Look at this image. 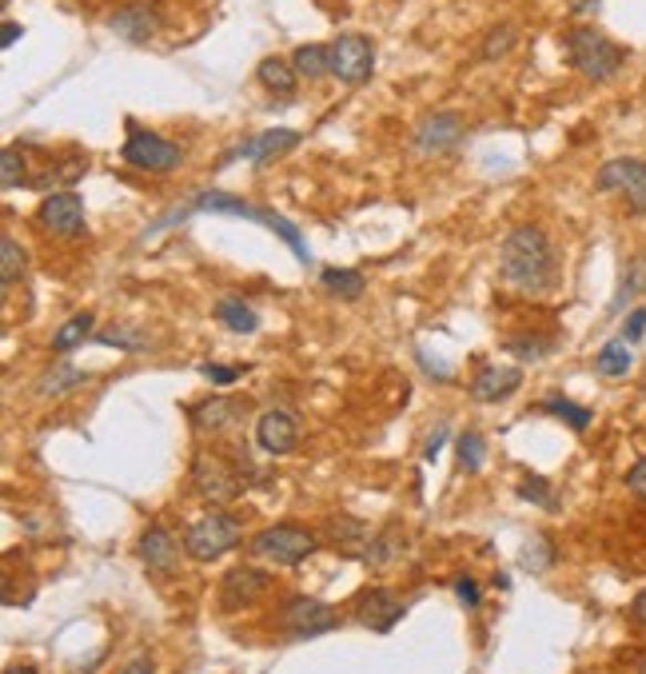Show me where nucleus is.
<instances>
[{
  "mask_svg": "<svg viewBox=\"0 0 646 674\" xmlns=\"http://www.w3.org/2000/svg\"><path fill=\"white\" fill-rule=\"evenodd\" d=\"M555 244L539 224H519L503 236L499 244V276L503 284L515 292H527V296H543V292L555 288Z\"/></svg>",
  "mask_w": 646,
  "mask_h": 674,
  "instance_id": "nucleus-1",
  "label": "nucleus"
},
{
  "mask_svg": "<svg viewBox=\"0 0 646 674\" xmlns=\"http://www.w3.org/2000/svg\"><path fill=\"white\" fill-rule=\"evenodd\" d=\"M199 212H216V216H239V219H252V224H264V228L276 232V236L288 244L291 256H296L299 264H308L311 259L308 244H304V236H299L296 224H288V219L276 216V212H268V208H259V204H248V200L232 196V192H199V196H192L188 204H184V208H176L172 216L156 219L148 232L172 228V224H180V219H188V216H199Z\"/></svg>",
  "mask_w": 646,
  "mask_h": 674,
  "instance_id": "nucleus-2",
  "label": "nucleus"
},
{
  "mask_svg": "<svg viewBox=\"0 0 646 674\" xmlns=\"http://www.w3.org/2000/svg\"><path fill=\"white\" fill-rule=\"evenodd\" d=\"M563 49H567V64L578 72V76L595 80V84H603V80L615 76L623 64H627V49H618L615 40L603 37L598 29H591V24H578V29L567 32V40H563Z\"/></svg>",
  "mask_w": 646,
  "mask_h": 674,
  "instance_id": "nucleus-3",
  "label": "nucleus"
},
{
  "mask_svg": "<svg viewBox=\"0 0 646 674\" xmlns=\"http://www.w3.org/2000/svg\"><path fill=\"white\" fill-rule=\"evenodd\" d=\"M192 487L208 507H228L244 491V476L219 451H196L192 456Z\"/></svg>",
  "mask_w": 646,
  "mask_h": 674,
  "instance_id": "nucleus-4",
  "label": "nucleus"
},
{
  "mask_svg": "<svg viewBox=\"0 0 646 674\" xmlns=\"http://www.w3.org/2000/svg\"><path fill=\"white\" fill-rule=\"evenodd\" d=\"M124 164L140 172H176L184 164V149L176 140L160 136V132L144 129L136 120H129V136H124V149H120Z\"/></svg>",
  "mask_w": 646,
  "mask_h": 674,
  "instance_id": "nucleus-5",
  "label": "nucleus"
},
{
  "mask_svg": "<svg viewBox=\"0 0 646 674\" xmlns=\"http://www.w3.org/2000/svg\"><path fill=\"white\" fill-rule=\"evenodd\" d=\"M244 539V523L239 515H228V511H212L199 523L188 527L184 535V551H188L196 563H212V559H224L232 547Z\"/></svg>",
  "mask_w": 646,
  "mask_h": 674,
  "instance_id": "nucleus-6",
  "label": "nucleus"
},
{
  "mask_svg": "<svg viewBox=\"0 0 646 674\" xmlns=\"http://www.w3.org/2000/svg\"><path fill=\"white\" fill-rule=\"evenodd\" d=\"M316 531H308L304 523H271L268 531H259L252 539V551L256 559H268L279 566H299L308 555H316Z\"/></svg>",
  "mask_w": 646,
  "mask_h": 674,
  "instance_id": "nucleus-7",
  "label": "nucleus"
},
{
  "mask_svg": "<svg viewBox=\"0 0 646 674\" xmlns=\"http://www.w3.org/2000/svg\"><path fill=\"white\" fill-rule=\"evenodd\" d=\"M331 52V76L343 84H368L376 72V44L363 32H339L328 44Z\"/></svg>",
  "mask_w": 646,
  "mask_h": 674,
  "instance_id": "nucleus-8",
  "label": "nucleus"
},
{
  "mask_svg": "<svg viewBox=\"0 0 646 674\" xmlns=\"http://www.w3.org/2000/svg\"><path fill=\"white\" fill-rule=\"evenodd\" d=\"M595 188L598 192H618L627 200L630 216H646V164L635 156H618L607 160L595 176Z\"/></svg>",
  "mask_w": 646,
  "mask_h": 674,
  "instance_id": "nucleus-9",
  "label": "nucleus"
},
{
  "mask_svg": "<svg viewBox=\"0 0 646 674\" xmlns=\"http://www.w3.org/2000/svg\"><path fill=\"white\" fill-rule=\"evenodd\" d=\"M463 136H468V129L455 112H428L411 132V149L419 156H451L463 144Z\"/></svg>",
  "mask_w": 646,
  "mask_h": 674,
  "instance_id": "nucleus-10",
  "label": "nucleus"
},
{
  "mask_svg": "<svg viewBox=\"0 0 646 674\" xmlns=\"http://www.w3.org/2000/svg\"><path fill=\"white\" fill-rule=\"evenodd\" d=\"M284 626L291 631V639H316V635H328L339 626V611L324 599H311V595H291L279 611Z\"/></svg>",
  "mask_w": 646,
  "mask_h": 674,
  "instance_id": "nucleus-11",
  "label": "nucleus"
},
{
  "mask_svg": "<svg viewBox=\"0 0 646 674\" xmlns=\"http://www.w3.org/2000/svg\"><path fill=\"white\" fill-rule=\"evenodd\" d=\"M403 615H408V603H403L396 591H388V586H368V591H359V599H356L359 626H368L376 635H388Z\"/></svg>",
  "mask_w": 646,
  "mask_h": 674,
  "instance_id": "nucleus-12",
  "label": "nucleus"
},
{
  "mask_svg": "<svg viewBox=\"0 0 646 674\" xmlns=\"http://www.w3.org/2000/svg\"><path fill=\"white\" fill-rule=\"evenodd\" d=\"M40 228L64 239L84 236V200L76 192H52V196H44V204H40Z\"/></svg>",
  "mask_w": 646,
  "mask_h": 674,
  "instance_id": "nucleus-13",
  "label": "nucleus"
},
{
  "mask_svg": "<svg viewBox=\"0 0 646 674\" xmlns=\"http://www.w3.org/2000/svg\"><path fill=\"white\" fill-rule=\"evenodd\" d=\"M271 579L259 566H232L224 583H219V606L224 611H239V606L259 603V595H268Z\"/></svg>",
  "mask_w": 646,
  "mask_h": 674,
  "instance_id": "nucleus-14",
  "label": "nucleus"
},
{
  "mask_svg": "<svg viewBox=\"0 0 646 674\" xmlns=\"http://www.w3.org/2000/svg\"><path fill=\"white\" fill-rule=\"evenodd\" d=\"M256 443L268 456H291L299 447V419L288 411H264L256 419Z\"/></svg>",
  "mask_w": 646,
  "mask_h": 674,
  "instance_id": "nucleus-15",
  "label": "nucleus"
},
{
  "mask_svg": "<svg viewBox=\"0 0 646 674\" xmlns=\"http://www.w3.org/2000/svg\"><path fill=\"white\" fill-rule=\"evenodd\" d=\"M299 144V132H291V129H271V132H264V136H252V140H244V144H236V152H228L224 156V164H232V160H252V164H271L276 156H284V152H291Z\"/></svg>",
  "mask_w": 646,
  "mask_h": 674,
  "instance_id": "nucleus-16",
  "label": "nucleus"
},
{
  "mask_svg": "<svg viewBox=\"0 0 646 674\" xmlns=\"http://www.w3.org/2000/svg\"><path fill=\"white\" fill-rule=\"evenodd\" d=\"M156 29H160L156 4L136 0V4H124V9L112 12V32H116L120 40H129V44H148V40L156 37Z\"/></svg>",
  "mask_w": 646,
  "mask_h": 674,
  "instance_id": "nucleus-17",
  "label": "nucleus"
},
{
  "mask_svg": "<svg viewBox=\"0 0 646 674\" xmlns=\"http://www.w3.org/2000/svg\"><path fill=\"white\" fill-rule=\"evenodd\" d=\"M328 535H331V543L343 551L348 559H363L371 555V547H376V539H379V531H371L363 519H356V515H331L328 519Z\"/></svg>",
  "mask_w": 646,
  "mask_h": 674,
  "instance_id": "nucleus-18",
  "label": "nucleus"
},
{
  "mask_svg": "<svg viewBox=\"0 0 646 674\" xmlns=\"http://www.w3.org/2000/svg\"><path fill=\"white\" fill-rule=\"evenodd\" d=\"M136 555H140V563L152 566V571H176V566H180L176 539H172L168 527H160V523H152V527H144V531H140Z\"/></svg>",
  "mask_w": 646,
  "mask_h": 674,
  "instance_id": "nucleus-19",
  "label": "nucleus"
},
{
  "mask_svg": "<svg viewBox=\"0 0 646 674\" xmlns=\"http://www.w3.org/2000/svg\"><path fill=\"white\" fill-rule=\"evenodd\" d=\"M523 387V371L519 367H483L471 384V399L475 404H503Z\"/></svg>",
  "mask_w": 646,
  "mask_h": 674,
  "instance_id": "nucleus-20",
  "label": "nucleus"
},
{
  "mask_svg": "<svg viewBox=\"0 0 646 674\" xmlns=\"http://www.w3.org/2000/svg\"><path fill=\"white\" fill-rule=\"evenodd\" d=\"M256 80L264 84V92H271L276 100H291L296 96L299 72L291 69V60L268 57V60H259L256 64Z\"/></svg>",
  "mask_w": 646,
  "mask_h": 674,
  "instance_id": "nucleus-21",
  "label": "nucleus"
},
{
  "mask_svg": "<svg viewBox=\"0 0 646 674\" xmlns=\"http://www.w3.org/2000/svg\"><path fill=\"white\" fill-rule=\"evenodd\" d=\"M244 411H248V404H239V399H208V404L192 407V423L199 431H224L236 419H244Z\"/></svg>",
  "mask_w": 646,
  "mask_h": 674,
  "instance_id": "nucleus-22",
  "label": "nucleus"
},
{
  "mask_svg": "<svg viewBox=\"0 0 646 674\" xmlns=\"http://www.w3.org/2000/svg\"><path fill=\"white\" fill-rule=\"evenodd\" d=\"M84 384H92V371H84V367H76V364H57L37 379V396L57 399V396H69V391H76V387H84Z\"/></svg>",
  "mask_w": 646,
  "mask_h": 674,
  "instance_id": "nucleus-23",
  "label": "nucleus"
},
{
  "mask_svg": "<svg viewBox=\"0 0 646 674\" xmlns=\"http://www.w3.org/2000/svg\"><path fill=\"white\" fill-rule=\"evenodd\" d=\"M216 319H219V324H224V328L239 331V336H252V331L259 328L256 308H252L248 299H239V296H224V299H216Z\"/></svg>",
  "mask_w": 646,
  "mask_h": 674,
  "instance_id": "nucleus-24",
  "label": "nucleus"
},
{
  "mask_svg": "<svg viewBox=\"0 0 646 674\" xmlns=\"http://www.w3.org/2000/svg\"><path fill=\"white\" fill-rule=\"evenodd\" d=\"M92 331H96V316H92V312H76V316L64 319V324L57 328V336H52V351L69 356V351H76L84 339H92Z\"/></svg>",
  "mask_w": 646,
  "mask_h": 674,
  "instance_id": "nucleus-25",
  "label": "nucleus"
},
{
  "mask_svg": "<svg viewBox=\"0 0 646 674\" xmlns=\"http://www.w3.org/2000/svg\"><path fill=\"white\" fill-rule=\"evenodd\" d=\"M291 69H296L304 80H324L331 72L328 44H299V49L291 52Z\"/></svg>",
  "mask_w": 646,
  "mask_h": 674,
  "instance_id": "nucleus-26",
  "label": "nucleus"
},
{
  "mask_svg": "<svg viewBox=\"0 0 646 674\" xmlns=\"http://www.w3.org/2000/svg\"><path fill=\"white\" fill-rule=\"evenodd\" d=\"M319 284H324L331 296L348 299V304H356V299L363 296V288H368V279L359 276L356 268H324L319 272Z\"/></svg>",
  "mask_w": 646,
  "mask_h": 674,
  "instance_id": "nucleus-27",
  "label": "nucleus"
},
{
  "mask_svg": "<svg viewBox=\"0 0 646 674\" xmlns=\"http://www.w3.org/2000/svg\"><path fill=\"white\" fill-rule=\"evenodd\" d=\"M24 268H29V256H24V248L17 244V236H0V284L4 288H12L20 276H24Z\"/></svg>",
  "mask_w": 646,
  "mask_h": 674,
  "instance_id": "nucleus-28",
  "label": "nucleus"
},
{
  "mask_svg": "<svg viewBox=\"0 0 646 674\" xmlns=\"http://www.w3.org/2000/svg\"><path fill=\"white\" fill-rule=\"evenodd\" d=\"M630 364H635V359H630L627 339H611V344H603V351L595 356V371H603V376H611V379L627 376Z\"/></svg>",
  "mask_w": 646,
  "mask_h": 674,
  "instance_id": "nucleus-29",
  "label": "nucleus"
},
{
  "mask_svg": "<svg viewBox=\"0 0 646 674\" xmlns=\"http://www.w3.org/2000/svg\"><path fill=\"white\" fill-rule=\"evenodd\" d=\"M96 344L116 347V351H144V347H148V336L140 328H129V324H109V328L96 331Z\"/></svg>",
  "mask_w": 646,
  "mask_h": 674,
  "instance_id": "nucleus-30",
  "label": "nucleus"
},
{
  "mask_svg": "<svg viewBox=\"0 0 646 674\" xmlns=\"http://www.w3.org/2000/svg\"><path fill=\"white\" fill-rule=\"evenodd\" d=\"M543 411H547V416H555V419H563L571 431H587L591 419H595V416H591V407H578V404H571V399H563V396L543 399Z\"/></svg>",
  "mask_w": 646,
  "mask_h": 674,
  "instance_id": "nucleus-31",
  "label": "nucleus"
},
{
  "mask_svg": "<svg viewBox=\"0 0 646 674\" xmlns=\"http://www.w3.org/2000/svg\"><path fill=\"white\" fill-rule=\"evenodd\" d=\"M515 40H519V29L511 24V20H499L495 29L483 37V44H479V57L483 60H499V57H507L511 49H515Z\"/></svg>",
  "mask_w": 646,
  "mask_h": 674,
  "instance_id": "nucleus-32",
  "label": "nucleus"
},
{
  "mask_svg": "<svg viewBox=\"0 0 646 674\" xmlns=\"http://www.w3.org/2000/svg\"><path fill=\"white\" fill-rule=\"evenodd\" d=\"M638 292H646V252L627 264V272H623V284H618V296H615V304H611V312H623V304H627V299H635Z\"/></svg>",
  "mask_w": 646,
  "mask_h": 674,
  "instance_id": "nucleus-33",
  "label": "nucleus"
},
{
  "mask_svg": "<svg viewBox=\"0 0 646 674\" xmlns=\"http://www.w3.org/2000/svg\"><path fill=\"white\" fill-rule=\"evenodd\" d=\"M0 184H4V192L29 184V164H24V152H20L17 144L0 152Z\"/></svg>",
  "mask_w": 646,
  "mask_h": 674,
  "instance_id": "nucleus-34",
  "label": "nucleus"
},
{
  "mask_svg": "<svg viewBox=\"0 0 646 674\" xmlns=\"http://www.w3.org/2000/svg\"><path fill=\"white\" fill-rule=\"evenodd\" d=\"M483 463H488V443H483V436L479 431H463L459 436V467L463 471H483Z\"/></svg>",
  "mask_w": 646,
  "mask_h": 674,
  "instance_id": "nucleus-35",
  "label": "nucleus"
},
{
  "mask_svg": "<svg viewBox=\"0 0 646 674\" xmlns=\"http://www.w3.org/2000/svg\"><path fill=\"white\" fill-rule=\"evenodd\" d=\"M519 496L527 499V503H535V507H543V511H551L555 515L558 511V503H555V491H551V483L543 476H527L523 483H519Z\"/></svg>",
  "mask_w": 646,
  "mask_h": 674,
  "instance_id": "nucleus-36",
  "label": "nucleus"
},
{
  "mask_svg": "<svg viewBox=\"0 0 646 674\" xmlns=\"http://www.w3.org/2000/svg\"><path fill=\"white\" fill-rule=\"evenodd\" d=\"M551 563H555V547H551L543 535H535L527 547H523V566H527V571L539 575V571H547Z\"/></svg>",
  "mask_w": 646,
  "mask_h": 674,
  "instance_id": "nucleus-37",
  "label": "nucleus"
},
{
  "mask_svg": "<svg viewBox=\"0 0 646 674\" xmlns=\"http://www.w3.org/2000/svg\"><path fill=\"white\" fill-rule=\"evenodd\" d=\"M204 371V379H212V384H219V387H228V384H236L248 367H239V364H204L199 367Z\"/></svg>",
  "mask_w": 646,
  "mask_h": 674,
  "instance_id": "nucleus-38",
  "label": "nucleus"
},
{
  "mask_svg": "<svg viewBox=\"0 0 646 674\" xmlns=\"http://www.w3.org/2000/svg\"><path fill=\"white\" fill-rule=\"evenodd\" d=\"M539 336H515L507 339V351H515L519 359H539V356H547L551 344H535Z\"/></svg>",
  "mask_w": 646,
  "mask_h": 674,
  "instance_id": "nucleus-39",
  "label": "nucleus"
},
{
  "mask_svg": "<svg viewBox=\"0 0 646 674\" xmlns=\"http://www.w3.org/2000/svg\"><path fill=\"white\" fill-rule=\"evenodd\" d=\"M643 331H646V308H635L627 316V324H623V339H627V344H638Z\"/></svg>",
  "mask_w": 646,
  "mask_h": 674,
  "instance_id": "nucleus-40",
  "label": "nucleus"
},
{
  "mask_svg": "<svg viewBox=\"0 0 646 674\" xmlns=\"http://www.w3.org/2000/svg\"><path fill=\"white\" fill-rule=\"evenodd\" d=\"M455 595H459V603L468 606V611H475L479 599H483V595H479V583H475V579H455Z\"/></svg>",
  "mask_w": 646,
  "mask_h": 674,
  "instance_id": "nucleus-41",
  "label": "nucleus"
},
{
  "mask_svg": "<svg viewBox=\"0 0 646 674\" xmlns=\"http://www.w3.org/2000/svg\"><path fill=\"white\" fill-rule=\"evenodd\" d=\"M627 491L630 496H638L646 503V459H638L635 467L627 471Z\"/></svg>",
  "mask_w": 646,
  "mask_h": 674,
  "instance_id": "nucleus-42",
  "label": "nucleus"
},
{
  "mask_svg": "<svg viewBox=\"0 0 646 674\" xmlns=\"http://www.w3.org/2000/svg\"><path fill=\"white\" fill-rule=\"evenodd\" d=\"M443 443H448V427L439 423L435 431H431V439H428V447H423V459H439V451H443Z\"/></svg>",
  "mask_w": 646,
  "mask_h": 674,
  "instance_id": "nucleus-43",
  "label": "nucleus"
},
{
  "mask_svg": "<svg viewBox=\"0 0 646 674\" xmlns=\"http://www.w3.org/2000/svg\"><path fill=\"white\" fill-rule=\"evenodd\" d=\"M120 674H156V663H152L148 655H136L129 666H124V671H120Z\"/></svg>",
  "mask_w": 646,
  "mask_h": 674,
  "instance_id": "nucleus-44",
  "label": "nucleus"
},
{
  "mask_svg": "<svg viewBox=\"0 0 646 674\" xmlns=\"http://www.w3.org/2000/svg\"><path fill=\"white\" fill-rule=\"evenodd\" d=\"M419 364L428 367V376H431V379H443V384H448V379H451L448 364H431V359H428V351H419Z\"/></svg>",
  "mask_w": 646,
  "mask_h": 674,
  "instance_id": "nucleus-45",
  "label": "nucleus"
},
{
  "mask_svg": "<svg viewBox=\"0 0 646 674\" xmlns=\"http://www.w3.org/2000/svg\"><path fill=\"white\" fill-rule=\"evenodd\" d=\"M20 37H24V29H20V24H4V29H0V49H12Z\"/></svg>",
  "mask_w": 646,
  "mask_h": 674,
  "instance_id": "nucleus-46",
  "label": "nucleus"
},
{
  "mask_svg": "<svg viewBox=\"0 0 646 674\" xmlns=\"http://www.w3.org/2000/svg\"><path fill=\"white\" fill-rule=\"evenodd\" d=\"M630 619H635L638 626H646V586L635 595V603H630Z\"/></svg>",
  "mask_w": 646,
  "mask_h": 674,
  "instance_id": "nucleus-47",
  "label": "nucleus"
},
{
  "mask_svg": "<svg viewBox=\"0 0 646 674\" xmlns=\"http://www.w3.org/2000/svg\"><path fill=\"white\" fill-rule=\"evenodd\" d=\"M598 0H571V12H587V9H595Z\"/></svg>",
  "mask_w": 646,
  "mask_h": 674,
  "instance_id": "nucleus-48",
  "label": "nucleus"
},
{
  "mask_svg": "<svg viewBox=\"0 0 646 674\" xmlns=\"http://www.w3.org/2000/svg\"><path fill=\"white\" fill-rule=\"evenodd\" d=\"M4 674H40V671H37V666H9Z\"/></svg>",
  "mask_w": 646,
  "mask_h": 674,
  "instance_id": "nucleus-49",
  "label": "nucleus"
},
{
  "mask_svg": "<svg viewBox=\"0 0 646 674\" xmlns=\"http://www.w3.org/2000/svg\"><path fill=\"white\" fill-rule=\"evenodd\" d=\"M638 674H646V655H643V658H638Z\"/></svg>",
  "mask_w": 646,
  "mask_h": 674,
  "instance_id": "nucleus-50",
  "label": "nucleus"
}]
</instances>
